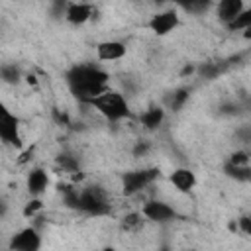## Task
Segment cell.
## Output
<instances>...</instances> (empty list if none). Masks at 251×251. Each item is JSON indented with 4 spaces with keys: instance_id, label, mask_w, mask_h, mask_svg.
<instances>
[{
    "instance_id": "3",
    "label": "cell",
    "mask_w": 251,
    "mask_h": 251,
    "mask_svg": "<svg viewBox=\"0 0 251 251\" xmlns=\"http://www.w3.org/2000/svg\"><path fill=\"white\" fill-rule=\"evenodd\" d=\"M159 176L157 169H135V171H127L122 176V188L126 196H133L141 190H145L155 178Z\"/></svg>"
},
{
    "instance_id": "14",
    "label": "cell",
    "mask_w": 251,
    "mask_h": 251,
    "mask_svg": "<svg viewBox=\"0 0 251 251\" xmlns=\"http://www.w3.org/2000/svg\"><path fill=\"white\" fill-rule=\"evenodd\" d=\"M163 120H165V112H163V108H157V106H153V108H149L147 112L141 114V124H143L145 129L159 127Z\"/></svg>"
},
{
    "instance_id": "26",
    "label": "cell",
    "mask_w": 251,
    "mask_h": 251,
    "mask_svg": "<svg viewBox=\"0 0 251 251\" xmlns=\"http://www.w3.org/2000/svg\"><path fill=\"white\" fill-rule=\"evenodd\" d=\"M161 251H169V249H161Z\"/></svg>"
},
{
    "instance_id": "1",
    "label": "cell",
    "mask_w": 251,
    "mask_h": 251,
    "mask_svg": "<svg viewBox=\"0 0 251 251\" xmlns=\"http://www.w3.org/2000/svg\"><path fill=\"white\" fill-rule=\"evenodd\" d=\"M108 78V73L94 65H75L67 73V82L73 94L86 104L110 90Z\"/></svg>"
},
{
    "instance_id": "13",
    "label": "cell",
    "mask_w": 251,
    "mask_h": 251,
    "mask_svg": "<svg viewBox=\"0 0 251 251\" xmlns=\"http://www.w3.org/2000/svg\"><path fill=\"white\" fill-rule=\"evenodd\" d=\"M49 184V176L43 169H31L27 175V190L31 196H39Z\"/></svg>"
},
{
    "instance_id": "7",
    "label": "cell",
    "mask_w": 251,
    "mask_h": 251,
    "mask_svg": "<svg viewBox=\"0 0 251 251\" xmlns=\"http://www.w3.org/2000/svg\"><path fill=\"white\" fill-rule=\"evenodd\" d=\"M141 214H143L147 220L157 222V224L171 222V220H175V216H176V212H175L167 202H159V200H151V202H147V204L143 206Z\"/></svg>"
},
{
    "instance_id": "8",
    "label": "cell",
    "mask_w": 251,
    "mask_h": 251,
    "mask_svg": "<svg viewBox=\"0 0 251 251\" xmlns=\"http://www.w3.org/2000/svg\"><path fill=\"white\" fill-rule=\"evenodd\" d=\"M176 25H178V14L175 10H167V12L155 14L149 20V29L153 33H157V35H165V33L173 31Z\"/></svg>"
},
{
    "instance_id": "22",
    "label": "cell",
    "mask_w": 251,
    "mask_h": 251,
    "mask_svg": "<svg viewBox=\"0 0 251 251\" xmlns=\"http://www.w3.org/2000/svg\"><path fill=\"white\" fill-rule=\"evenodd\" d=\"M41 208H43L41 200H37V198H35V200H31V202H27V204H25V208H24V216H27V218H29V216H35Z\"/></svg>"
},
{
    "instance_id": "4",
    "label": "cell",
    "mask_w": 251,
    "mask_h": 251,
    "mask_svg": "<svg viewBox=\"0 0 251 251\" xmlns=\"http://www.w3.org/2000/svg\"><path fill=\"white\" fill-rule=\"evenodd\" d=\"M76 208L86 212V214H92V216H100V214H106L110 210V204H108V198L106 194L100 190V188H86V190H80L78 192V198H76Z\"/></svg>"
},
{
    "instance_id": "11",
    "label": "cell",
    "mask_w": 251,
    "mask_h": 251,
    "mask_svg": "<svg viewBox=\"0 0 251 251\" xmlns=\"http://www.w3.org/2000/svg\"><path fill=\"white\" fill-rule=\"evenodd\" d=\"M96 55L100 61H120L126 55V45L122 41H102L96 45Z\"/></svg>"
},
{
    "instance_id": "16",
    "label": "cell",
    "mask_w": 251,
    "mask_h": 251,
    "mask_svg": "<svg viewBox=\"0 0 251 251\" xmlns=\"http://www.w3.org/2000/svg\"><path fill=\"white\" fill-rule=\"evenodd\" d=\"M229 29H233V31H239V29L251 31V8H245V10L237 16V20L229 25Z\"/></svg>"
},
{
    "instance_id": "15",
    "label": "cell",
    "mask_w": 251,
    "mask_h": 251,
    "mask_svg": "<svg viewBox=\"0 0 251 251\" xmlns=\"http://www.w3.org/2000/svg\"><path fill=\"white\" fill-rule=\"evenodd\" d=\"M143 214H139V212H131V214H127L124 220H122V227L126 229V231H135V229H139L141 226H143Z\"/></svg>"
},
{
    "instance_id": "17",
    "label": "cell",
    "mask_w": 251,
    "mask_h": 251,
    "mask_svg": "<svg viewBox=\"0 0 251 251\" xmlns=\"http://www.w3.org/2000/svg\"><path fill=\"white\" fill-rule=\"evenodd\" d=\"M226 173L237 180H251V169L249 167H233V165H226Z\"/></svg>"
},
{
    "instance_id": "6",
    "label": "cell",
    "mask_w": 251,
    "mask_h": 251,
    "mask_svg": "<svg viewBox=\"0 0 251 251\" xmlns=\"http://www.w3.org/2000/svg\"><path fill=\"white\" fill-rule=\"evenodd\" d=\"M0 137L6 145L20 147V120L8 110L0 112Z\"/></svg>"
},
{
    "instance_id": "12",
    "label": "cell",
    "mask_w": 251,
    "mask_h": 251,
    "mask_svg": "<svg viewBox=\"0 0 251 251\" xmlns=\"http://www.w3.org/2000/svg\"><path fill=\"white\" fill-rule=\"evenodd\" d=\"M171 184L178 192H190L196 184V176L190 169H175L171 173Z\"/></svg>"
},
{
    "instance_id": "20",
    "label": "cell",
    "mask_w": 251,
    "mask_h": 251,
    "mask_svg": "<svg viewBox=\"0 0 251 251\" xmlns=\"http://www.w3.org/2000/svg\"><path fill=\"white\" fill-rule=\"evenodd\" d=\"M227 163L233 165V167H249V155H247L245 151H235V153L229 157Z\"/></svg>"
},
{
    "instance_id": "9",
    "label": "cell",
    "mask_w": 251,
    "mask_h": 251,
    "mask_svg": "<svg viewBox=\"0 0 251 251\" xmlns=\"http://www.w3.org/2000/svg\"><path fill=\"white\" fill-rule=\"evenodd\" d=\"M92 14H94V6L84 4V2H71V4H67V10H65V18L73 25H80V24L88 22L92 18Z\"/></svg>"
},
{
    "instance_id": "10",
    "label": "cell",
    "mask_w": 251,
    "mask_h": 251,
    "mask_svg": "<svg viewBox=\"0 0 251 251\" xmlns=\"http://www.w3.org/2000/svg\"><path fill=\"white\" fill-rule=\"evenodd\" d=\"M243 10H245V6H243L241 0H222L216 6V16L220 18V22H224L229 27Z\"/></svg>"
},
{
    "instance_id": "2",
    "label": "cell",
    "mask_w": 251,
    "mask_h": 251,
    "mask_svg": "<svg viewBox=\"0 0 251 251\" xmlns=\"http://www.w3.org/2000/svg\"><path fill=\"white\" fill-rule=\"evenodd\" d=\"M88 104H90V106H94V108H96L104 118L114 120V122L124 120V118H127V116H129L127 100H126L120 92H116V90H108V92L100 94L98 98L90 100Z\"/></svg>"
},
{
    "instance_id": "23",
    "label": "cell",
    "mask_w": 251,
    "mask_h": 251,
    "mask_svg": "<svg viewBox=\"0 0 251 251\" xmlns=\"http://www.w3.org/2000/svg\"><path fill=\"white\" fill-rule=\"evenodd\" d=\"M237 226H239V229H241L245 235H251V216H243Z\"/></svg>"
},
{
    "instance_id": "25",
    "label": "cell",
    "mask_w": 251,
    "mask_h": 251,
    "mask_svg": "<svg viewBox=\"0 0 251 251\" xmlns=\"http://www.w3.org/2000/svg\"><path fill=\"white\" fill-rule=\"evenodd\" d=\"M102 251H116L114 247H106V249H102Z\"/></svg>"
},
{
    "instance_id": "21",
    "label": "cell",
    "mask_w": 251,
    "mask_h": 251,
    "mask_svg": "<svg viewBox=\"0 0 251 251\" xmlns=\"http://www.w3.org/2000/svg\"><path fill=\"white\" fill-rule=\"evenodd\" d=\"M59 165H61L65 171H69V173H76V169H78V163H76L73 157H69V155H61V157H59Z\"/></svg>"
},
{
    "instance_id": "24",
    "label": "cell",
    "mask_w": 251,
    "mask_h": 251,
    "mask_svg": "<svg viewBox=\"0 0 251 251\" xmlns=\"http://www.w3.org/2000/svg\"><path fill=\"white\" fill-rule=\"evenodd\" d=\"M184 8L190 12H200V10L208 8V2H188V4H184Z\"/></svg>"
},
{
    "instance_id": "5",
    "label": "cell",
    "mask_w": 251,
    "mask_h": 251,
    "mask_svg": "<svg viewBox=\"0 0 251 251\" xmlns=\"http://www.w3.org/2000/svg\"><path fill=\"white\" fill-rule=\"evenodd\" d=\"M41 237L35 227H24L10 239V251H39Z\"/></svg>"
},
{
    "instance_id": "19",
    "label": "cell",
    "mask_w": 251,
    "mask_h": 251,
    "mask_svg": "<svg viewBox=\"0 0 251 251\" xmlns=\"http://www.w3.org/2000/svg\"><path fill=\"white\" fill-rule=\"evenodd\" d=\"M186 100H188V90H186V88H180V90H176V92L173 94V98H171V108H173V110H178Z\"/></svg>"
},
{
    "instance_id": "18",
    "label": "cell",
    "mask_w": 251,
    "mask_h": 251,
    "mask_svg": "<svg viewBox=\"0 0 251 251\" xmlns=\"http://www.w3.org/2000/svg\"><path fill=\"white\" fill-rule=\"evenodd\" d=\"M0 73H2L4 82H10V84H14V82H18L22 78V73H20V69L16 65H4Z\"/></svg>"
}]
</instances>
